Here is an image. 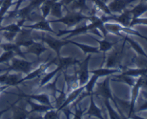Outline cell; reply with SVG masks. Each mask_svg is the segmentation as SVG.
Returning a JSON list of instances; mask_svg holds the SVG:
<instances>
[{"label":"cell","instance_id":"6","mask_svg":"<svg viewBox=\"0 0 147 119\" xmlns=\"http://www.w3.org/2000/svg\"><path fill=\"white\" fill-rule=\"evenodd\" d=\"M110 80L111 77H107L103 82H100V83L96 82V90L93 92V95H96L99 96V97H102L103 100L104 99H109V100L111 99L113 101L114 97L112 95L111 90L110 86H109Z\"/></svg>","mask_w":147,"mask_h":119},{"label":"cell","instance_id":"38","mask_svg":"<svg viewBox=\"0 0 147 119\" xmlns=\"http://www.w3.org/2000/svg\"><path fill=\"white\" fill-rule=\"evenodd\" d=\"M21 27L17 23H12L11 24L5 26V27H0V32L3 31H8L11 32H16L18 33L21 30Z\"/></svg>","mask_w":147,"mask_h":119},{"label":"cell","instance_id":"29","mask_svg":"<svg viewBox=\"0 0 147 119\" xmlns=\"http://www.w3.org/2000/svg\"><path fill=\"white\" fill-rule=\"evenodd\" d=\"M147 11V4L144 2L139 3L138 5L130 10L133 18H137Z\"/></svg>","mask_w":147,"mask_h":119},{"label":"cell","instance_id":"9","mask_svg":"<svg viewBox=\"0 0 147 119\" xmlns=\"http://www.w3.org/2000/svg\"><path fill=\"white\" fill-rule=\"evenodd\" d=\"M135 0H113L109 3L108 7L111 13H121L126 7Z\"/></svg>","mask_w":147,"mask_h":119},{"label":"cell","instance_id":"46","mask_svg":"<svg viewBox=\"0 0 147 119\" xmlns=\"http://www.w3.org/2000/svg\"><path fill=\"white\" fill-rule=\"evenodd\" d=\"M142 77V87L147 89V75H141Z\"/></svg>","mask_w":147,"mask_h":119},{"label":"cell","instance_id":"41","mask_svg":"<svg viewBox=\"0 0 147 119\" xmlns=\"http://www.w3.org/2000/svg\"><path fill=\"white\" fill-rule=\"evenodd\" d=\"M1 34H2V37L5 39L7 41L10 42H14V40L16 38V36H17V33L16 32H8V31H3L1 32Z\"/></svg>","mask_w":147,"mask_h":119},{"label":"cell","instance_id":"12","mask_svg":"<svg viewBox=\"0 0 147 119\" xmlns=\"http://www.w3.org/2000/svg\"><path fill=\"white\" fill-rule=\"evenodd\" d=\"M20 98L18 99L16 102H14L12 104V106H11V108H12L13 111V118L16 119L27 118L29 115L30 114V111L27 110V109H26L25 104L27 103V101H25V103H23L22 106V105L21 106H14L15 103H18L20 101Z\"/></svg>","mask_w":147,"mask_h":119},{"label":"cell","instance_id":"1","mask_svg":"<svg viewBox=\"0 0 147 119\" xmlns=\"http://www.w3.org/2000/svg\"><path fill=\"white\" fill-rule=\"evenodd\" d=\"M124 40V39H123ZM126 41L124 40L123 42L121 45H118L114 48H112L111 52L108 53L107 56H103V63H101V66L104 64L106 62V68H115V67H121V62L123 61L125 57V45H126Z\"/></svg>","mask_w":147,"mask_h":119},{"label":"cell","instance_id":"3","mask_svg":"<svg viewBox=\"0 0 147 119\" xmlns=\"http://www.w3.org/2000/svg\"><path fill=\"white\" fill-rule=\"evenodd\" d=\"M90 58H91V55L89 54L83 61H79L77 64L74 65L75 73L77 75L78 77L80 86L84 85L89 80V73H90V71L88 70V63Z\"/></svg>","mask_w":147,"mask_h":119},{"label":"cell","instance_id":"8","mask_svg":"<svg viewBox=\"0 0 147 119\" xmlns=\"http://www.w3.org/2000/svg\"><path fill=\"white\" fill-rule=\"evenodd\" d=\"M56 60H57V57L52 59V60H50L49 61L46 62V63H44V64H42L40 67H37L36 70H34V71L30 72V73H28L26 77L20 79V84H21V83H23V82L26 81V80H32V79L35 78V77H40V76H41L46 71V70H47V69L51 65L55 64V63Z\"/></svg>","mask_w":147,"mask_h":119},{"label":"cell","instance_id":"10","mask_svg":"<svg viewBox=\"0 0 147 119\" xmlns=\"http://www.w3.org/2000/svg\"><path fill=\"white\" fill-rule=\"evenodd\" d=\"M89 32V27L88 24H83V25L78 26V27H76L75 29L71 30H59L58 33L56 34V35L57 37H60V36L64 35V34H70L67 37H65L63 40H67V38H70V37H73V36L75 35H78V34H86V33Z\"/></svg>","mask_w":147,"mask_h":119},{"label":"cell","instance_id":"27","mask_svg":"<svg viewBox=\"0 0 147 119\" xmlns=\"http://www.w3.org/2000/svg\"><path fill=\"white\" fill-rule=\"evenodd\" d=\"M118 72H120V69L119 68H100L97 69V70H92L90 71V73L92 74H94L98 75V77H103V76H109L111 75H113L114 73H118Z\"/></svg>","mask_w":147,"mask_h":119},{"label":"cell","instance_id":"20","mask_svg":"<svg viewBox=\"0 0 147 119\" xmlns=\"http://www.w3.org/2000/svg\"><path fill=\"white\" fill-rule=\"evenodd\" d=\"M27 99V100H26V101L31 106V110L30 111V114L33 113H45L50 109L55 108L54 106H47V105H44L42 104V103L41 104H37V103H34L32 101H31L30 99Z\"/></svg>","mask_w":147,"mask_h":119},{"label":"cell","instance_id":"50","mask_svg":"<svg viewBox=\"0 0 147 119\" xmlns=\"http://www.w3.org/2000/svg\"><path fill=\"white\" fill-rule=\"evenodd\" d=\"M142 96L144 97V98L145 100H147V92L142 91Z\"/></svg>","mask_w":147,"mask_h":119},{"label":"cell","instance_id":"44","mask_svg":"<svg viewBox=\"0 0 147 119\" xmlns=\"http://www.w3.org/2000/svg\"><path fill=\"white\" fill-rule=\"evenodd\" d=\"M45 1H46V0H31L30 4H29V6H30L32 8L34 9H40V6L42 4V3Z\"/></svg>","mask_w":147,"mask_h":119},{"label":"cell","instance_id":"48","mask_svg":"<svg viewBox=\"0 0 147 119\" xmlns=\"http://www.w3.org/2000/svg\"><path fill=\"white\" fill-rule=\"evenodd\" d=\"M8 87H9V86L7 85H4L2 86H0V93H3L6 89H7Z\"/></svg>","mask_w":147,"mask_h":119},{"label":"cell","instance_id":"37","mask_svg":"<svg viewBox=\"0 0 147 119\" xmlns=\"http://www.w3.org/2000/svg\"><path fill=\"white\" fill-rule=\"evenodd\" d=\"M60 71H62L61 69H60L59 67H57V68L55 69L53 71H52V72H50V73H47V74L45 75L44 77H42V79L41 81H40V87H42V86H43L44 85H45L46 83H48V82L50 81V80H51V79L53 78V77H54V76L57 73H58V72H60Z\"/></svg>","mask_w":147,"mask_h":119},{"label":"cell","instance_id":"36","mask_svg":"<svg viewBox=\"0 0 147 119\" xmlns=\"http://www.w3.org/2000/svg\"><path fill=\"white\" fill-rule=\"evenodd\" d=\"M103 102H104L105 106H106V109H107V110H108V113H109L110 118L119 119V118H121L119 113H118L117 112L115 111V110H113V108H112V106H111L110 103H109V99H104V100H103Z\"/></svg>","mask_w":147,"mask_h":119},{"label":"cell","instance_id":"53","mask_svg":"<svg viewBox=\"0 0 147 119\" xmlns=\"http://www.w3.org/2000/svg\"><path fill=\"white\" fill-rule=\"evenodd\" d=\"M1 38H0V44H1Z\"/></svg>","mask_w":147,"mask_h":119},{"label":"cell","instance_id":"43","mask_svg":"<svg viewBox=\"0 0 147 119\" xmlns=\"http://www.w3.org/2000/svg\"><path fill=\"white\" fill-rule=\"evenodd\" d=\"M75 107V113H73V115L74 116V118H81L83 115L84 114L85 110H82L80 106L77 107V106H74Z\"/></svg>","mask_w":147,"mask_h":119},{"label":"cell","instance_id":"17","mask_svg":"<svg viewBox=\"0 0 147 119\" xmlns=\"http://www.w3.org/2000/svg\"><path fill=\"white\" fill-rule=\"evenodd\" d=\"M47 50V49L45 47L42 42H34L27 47V50H26L25 53L35 54L37 57V60H39L40 54Z\"/></svg>","mask_w":147,"mask_h":119},{"label":"cell","instance_id":"19","mask_svg":"<svg viewBox=\"0 0 147 119\" xmlns=\"http://www.w3.org/2000/svg\"><path fill=\"white\" fill-rule=\"evenodd\" d=\"M61 72L62 71H60V73L56 76V78L55 79V80L53 83H46L45 85H44L42 87H40V88H41V90H44L45 93H47L49 95H51L54 98L56 97V93H57V92H58V90H57V87H56V84H57V82L58 80L59 77L62 74Z\"/></svg>","mask_w":147,"mask_h":119},{"label":"cell","instance_id":"22","mask_svg":"<svg viewBox=\"0 0 147 119\" xmlns=\"http://www.w3.org/2000/svg\"><path fill=\"white\" fill-rule=\"evenodd\" d=\"M88 115L90 116H95L100 119H103L104 118L102 116V110L101 109L99 108L96 104L95 103L94 100H93V94L90 95V104L88 110L86 112Z\"/></svg>","mask_w":147,"mask_h":119},{"label":"cell","instance_id":"32","mask_svg":"<svg viewBox=\"0 0 147 119\" xmlns=\"http://www.w3.org/2000/svg\"><path fill=\"white\" fill-rule=\"evenodd\" d=\"M63 7V4L61 3V1H60V2L56 1V2L53 5L51 9H50V15H52L53 17H56V18L57 19L63 17V11H62V7Z\"/></svg>","mask_w":147,"mask_h":119},{"label":"cell","instance_id":"14","mask_svg":"<svg viewBox=\"0 0 147 119\" xmlns=\"http://www.w3.org/2000/svg\"><path fill=\"white\" fill-rule=\"evenodd\" d=\"M113 102L114 103L116 108L119 110V114H120L121 117L123 118H125L123 113H124V112H126V113H128V114H129L131 108L130 101H129V100H122V99L117 97L116 96H114V99H113Z\"/></svg>","mask_w":147,"mask_h":119},{"label":"cell","instance_id":"5","mask_svg":"<svg viewBox=\"0 0 147 119\" xmlns=\"http://www.w3.org/2000/svg\"><path fill=\"white\" fill-rule=\"evenodd\" d=\"M34 40H42L43 42L46 43L52 50L55 52L56 54H57V57H60V50H61L62 47L63 46L70 44L68 40H57V39L52 37L51 36L45 35L44 33L42 34L41 37H34Z\"/></svg>","mask_w":147,"mask_h":119},{"label":"cell","instance_id":"40","mask_svg":"<svg viewBox=\"0 0 147 119\" xmlns=\"http://www.w3.org/2000/svg\"><path fill=\"white\" fill-rule=\"evenodd\" d=\"M58 117H59L58 111H57L55 108H53V109H50V110H47V112H45V113L42 118L55 119V118H58Z\"/></svg>","mask_w":147,"mask_h":119},{"label":"cell","instance_id":"26","mask_svg":"<svg viewBox=\"0 0 147 119\" xmlns=\"http://www.w3.org/2000/svg\"><path fill=\"white\" fill-rule=\"evenodd\" d=\"M112 80L114 82H118V83H126V84L129 85V86H131V87L136 82V79L134 78L132 76L126 75L123 74V73L119 75L115 76V77L112 79Z\"/></svg>","mask_w":147,"mask_h":119},{"label":"cell","instance_id":"18","mask_svg":"<svg viewBox=\"0 0 147 119\" xmlns=\"http://www.w3.org/2000/svg\"><path fill=\"white\" fill-rule=\"evenodd\" d=\"M79 62V60L73 58L72 57H57V60L55 64L57 65V67H60L61 70H65L67 67H70V65H75Z\"/></svg>","mask_w":147,"mask_h":119},{"label":"cell","instance_id":"16","mask_svg":"<svg viewBox=\"0 0 147 119\" xmlns=\"http://www.w3.org/2000/svg\"><path fill=\"white\" fill-rule=\"evenodd\" d=\"M63 75H64L65 83L67 84V93H70V92H71V90H74V89L77 88V87H80L78 77L76 73L74 75H67L65 71H63Z\"/></svg>","mask_w":147,"mask_h":119},{"label":"cell","instance_id":"21","mask_svg":"<svg viewBox=\"0 0 147 119\" xmlns=\"http://www.w3.org/2000/svg\"><path fill=\"white\" fill-rule=\"evenodd\" d=\"M84 88H85L84 85L80 86V87H77V88L73 90V91L70 92V94L67 96V98H66L65 101L64 102V103L63 104V106H62L61 107L59 108L58 111H60V110H61L63 108L68 106V105L70 104V103H71L72 102L75 101V100L78 98V97L79 96V95H80V93H82V91L84 90Z\"/></svg>","mask_w":147,"mask_h":119},{"label":"cell","instance_id":"52","mask_svg":"<svg viewBox=\"0 0 147 119\" xmlns=\"http://www.w3.org/2000/svg\"><path fill=\"white\" fill-rule=\"evenodd\" d=\"M3 1H4V0H0V7H1V6L2 5Z\"/></svg>","mask_w":147,"mask_h":119},{"label":"cell","instance_id":"31","mask_svg":"<svg viewBox=\"0 0 147 119\" xmlns=\"http://www.w3.org/2000/svg\"><path fill=\"white\" fill-rule=\"evenodd\" d=\"M98 76L93 74L90 80H88V81L86 83V84L84 85V90H86V92L89 95V96H90V95L93 94V88L96 86V83L97 82V80L98 79Z\"/></svg>","mask_w":147,"mask_h":119},{"label":"cell","instance_id":"24","mask_svg":"<svg viewBox=\"0 0 147 119\" xmlns=\"http://www.w3.org/2000/svg\"><path fill=\"white\" fill-rule=\"evenodd\" d=\"M92 39L98 42L99 51H100V52H103V54H106L108 51H110L113 48V47H114L115 44L118 42H109L108 40H106V38H104L102 40H98L95 38V37H92Z\"/></svg>","mask_w":147,"mask_h":119},{"label":"cell","instance_id":"51","mask_svg":"<svg viewBox=\"0 0 147 119\" xmlns=\"http://www.w3.org/2000/svg\"><path fill=\"white\" fill-rule=\"evenodd\" d=\"M4 18H5L4 17H1V16H0V27H1V22H2L3 19H4Z\"/></svg>","mask_w":147,"mask_h":119},{"label":"cell","instance_id":"33","mask_svg":"<svg viewBox=\"0 0 147 119\" xmlns=\"http://www.w3.org/2000/svg\"><path fill=\"white\" fill-rule=\"evenodd\" d=\"M131 63L136 65L138 68H147V57L139 54V56H134L132 58Z\"/></svg>","mask_w":147,"mask_h":119},{"label":"cell","instance_id":"34","mask_svg":"<svg viewBox=\"0 0 147 119\" xmlns=\"http://www.w3.org/2000/svg\"><path fill=\"white\" fill-rule=\"evenodd\" d=\"M123 38L124 39V40H126V42H129V44H131V46L133 47L134 50L135 51H136V52L138 53V54H140V55L144 56V57H147V54H146V52L144 51L143 49L141 47V46L139 45V44H138L137 42H136L134 40H133L132 39L129 38V37H127V36H126V37H123Z\"/></svg>","mask_w":147,"mask_h":119},{"label":"cell","instance_id":"30","mask_svg":"<svg viewBox=\"0 0 147 119\" xmlns=\"http://www.w3.org/2000/svg\"><path fill=\"white\" fill-rule=\"evenodd\" d=\"M65 84H63V88L61 90H58V92L60 93L58 97H56L55 98V108L58 111L59 108L63 106V104L64 103V102L65 101L66 98H67V93H65ZM59 112V111H58Z\"/></svg>","mask_w":147,"mask_h":119},{"label":"cell","instance_id":"13","mask_svg":"<svg viewBox=\"0 0 147 119\" xmlns=\"http://www.w3.org/2000/svg\"><path fill=\"white\" fill-rule=\"evenodd\" d=\"M22 27H24V28H30L32 30H42V31L49 32L56 34L55 32L53 31V29L50 27V21L47 20L46 19H42L39 20L38 22H35L32 25H23Z\"/></svg>","mask_w":147,"mask_h":119},{"label":"cell","instance_id":"11","mask_svg":"<svg viewBox=\"0 0 147 119\" xmlns=\"http://www.w3.org/2000/svg\"><path fill=\"white\" fill-rule=\"evenodd\" d=\"M20 97H25V98L30 99V100H35L39 103L47 106H52L51 102L50 100V95L46 93H40V94H24L21 93L20 94H17Z\"/></svg>","mask_w":147,"mask_h":119},{"label":"cell","instance_id":"39","mask_svg":"<svg viewBox=\"0 0 147 119\" xmlns=\"http://www.w3.org/2000/svg\"><path fill=\"white\" fill-rule=\"evenodd\" d=\"M15 54L11 51H4V52L0 56V63H7L14 57Z\"/></svg>","mask_w":147,"mask_h":119},{"label":"cell","instance_id":"47","mask_svg":"<svg viewBox=\"0 0 147 119\" xmlns=\"http://www.w3.org/2000/svg\"><path fill=\"white\" fill-rule=\"evenodd\" d=\"M74 1V0H62L61 1V3L63 4V7H67V6L70 5V4H71L73 1Z\"/></svg>","mask_w":147,"mask_h":119},{"label":"cell","instance_id":"42","mask_svg":"<svg viewBox=\"0 0 147 119\" xmlns=\"http://www.w3.org/2000/svg\"><path fill=\"white\" fill-rule=\"evenodd\" d=\"M136 24H146L147 25V19H141L137 17V18H133L129 27H132L133 26L136 25Z\"/></svg>","mask_w":147,"mask_h":119},{"label":"cell","instance_id":"35","mask_svg":"<svg viewBox=\"0 0 147 119\" xmlns=\"http://www.w3.org/2000/svg\"><path fill=\"white\" fill-rule=\"evenodd\" d=\"M91 1L94 3L96 8L103 11L105 14H106V15H112V14H113L111 12L106 3L103 1L102 0H91Z\"/></svg>","mask_w":147,"mask_h":119},{"label":"cell","instance_id":"7","mask_svg":"<svg viewBox=\"0 0 147 119\" xmlns=\"http://www.w3.org/2000/svg\"><path fill=\"white\" fill-rule=\"evenodd\" d=\"M32 30L30 28L27 30L21 29L16 36L14 42L20 47H27L30 46L32 43L34 42V37L32 35Z\"/></svg>","mask_w":147,"mask_h":119},{"label":"cell","instance_id":"49","mask_svg":"<svg viewBox=\"0 0 147 119\" xmlns=\"http://www.w3.org/2000/svg\"><path fill=\"white\" fill-rule=\"evenodd\" d=\"M11 106H12V104L11 105V106H10V107H9V108H7L4 109V110H0V117H1V116H2V115L4 114V113H6V112H7V111H8V110H9L10 109H11Z\"/></svg>","mask_w":147,"mask_h":119},{"label":"cell","instance_id":"2","mask_svg":"<svg viewBox=\"0 0 147 119\" xmlns=\"http://www.w3.org/2000/svg\"><path fill=\"white\" fill-rule=\"evenodd\" d=\"M90 16H86L83 14L82 11H74V10H67V14L63 17L55 20H49L50 23L61 22L67 25V27H73L80 24L84 20H89Z\"/></svg>","mask_w":147,"mask_h":119},{"label":"cell","instance_id":"23","mask_svg":"<svg viewBox=\"0 0 147 119\" xmlns=\"http://www.w3.org/2000/svg\"><path fill=\"white\" fill-rule=\"evenodd\" d=\"M70 10L74 11H80L82 12L85 11H90V9L86 4V0H74L70 4Z\"/></svg>","mask_w":147,"mask_h":119},{"label":"cell","instance_id":"25","mask_svg":"<svg viewBox=\"0 0 147 119\" xmlns=\"http://www.w3.org/2000/svg\"><path fill=\"white\" fill-rule=\"evenodd\" d=\"M70 44H73L74 45L78 47L85 54H87V53H93V54H99L100 51H99L98 48L95 47H91L90 45H88V44H82V43H78L76 42L71 41V40H68Z\"/></svg>","mask_w":147,"mask_h":119},{"label":"cell","instance_id":"4","mask_svg":"<svg viewBox=\"0 0 147 119\" xmlns=\"http://www.w3.org/2000/svg\"><path fill=\"white\" fill-rule=\"evenodd\" d=\"M11 65L7 68L4 69L3 70H5L6 72H9L13 70V71L18 72V73H22L25 75H27L31 72L32 65L34 63H37L39 60L34 62H29L26 60L25 59L20 60V59L13 57L11 60Z\"/></svg>","mask_w":147,"mask_h":119},{"label":"cell","instance_id":"28","mask_svg":"<svg viewBox=\"0 0 147 119\" xmlns=\"http://www.w3.org/2000/svg\"><path fill=\"white\" fill-rule=\"evenodd\" d=\"M57 1L58 0H46L42 3V4L40 6V9L43 18L46 19V17L50 14L52 7Z\"/></svg>","mask_w":147,"mask_h":119},{"label":"cell","instance_id":"45","mask_svg":"<svg viewBox=\"0 0 147 119\" xmlns=\"http://www.w3.org/2000/svg\"><path fill=\"white\" fill-rule=\"evenodd\" d=\"M60 110H62V111L63 112V113L65 115V116H66V118H70V115L73 114V113L70 111V109L67 108V106H65V107L63 108H62Z\"/></svg>","mask_w":147,"mask_h":119},{"label":"cell","instance_id":"15","mask_svg":"<svg viewBox=\"0 0 147 119\" xmlns=\"http://www.w3.org/2000/svg\"><path fill=\"white\" fill-rule=\"evenodd\" d=\"M0 47L2 48L4 51H11L14 53L15 55L19 56V57H22V59H25L27 60V57H26L24 52H23L22 51V50L20 49V47L19 45H17L15 42H6V43H1L0 44Z\"/></svg>","mask_w":147,"mask_h":119}]
</instances>
